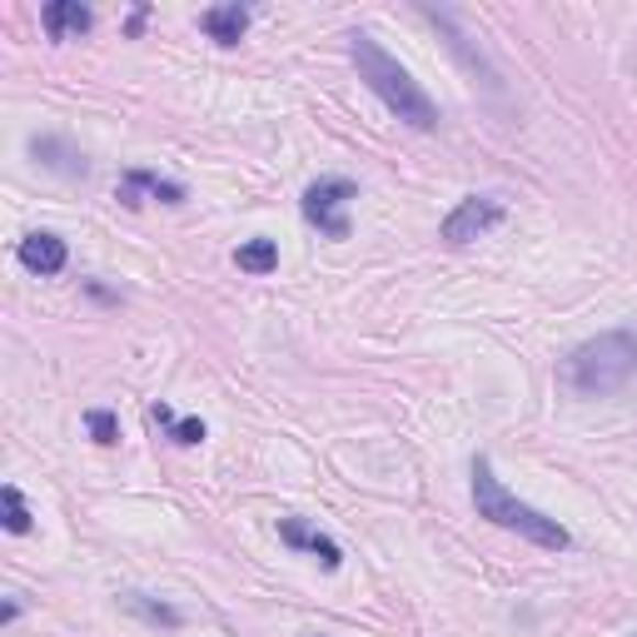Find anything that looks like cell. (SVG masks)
<instances>
[{
  "label": "cell",
  "instance_id": "cell-1",
  "mask_svg": "<svg viewBox=\"0 0 637 637\" xmlns=\"http://www.w3.org/2000/svg\"><path fill=\"white\" fill-rule=\"evenodd\" d=\"M349 55H354V65H359V80L384 100V110L394 120H404V125H414V130L439 125V105L429 100V90H424V85H418L414 75H408L404 65L374 41V35L354 31L349 35Z\"/></svg>",
  "mask_w": 637,
  "mask_h": 637
},
{
  "label": "cell",
  "instance_id": "cell-2",
  "mask_svg": "<svg viewBox=\"0 0 637 637\" xmlns=\"http://www.w3.org/2000/svg\"><path fill=\"white\" fill-rule=\"evenodd\" d=\"M633 374H637V334L633 329H607V334H597V339H583V344L563 359V384L583 398L617 394Z\"/></svg>",
  "mask_w": 637,
  "mask_h": 637
},
{
  "label": "cell",
  "instance_id": "cell-3",
  "mask_svg": "<svg viewBox=\"0 0 637 637\" xmlns=\"http://www.w3.org/2000/svg\"><path fill=\"white\" fill-rule=\"evenodd\" d=\"M473 508H479V518L498 523V528H508V534H523L538 548H568L573 543V534H568L558 518H548V513L528 508L523 498H513V493L498 483V473H493L488 459H473Z\"/></svg>",
  "mask_w": 637,
  "mask_h": 637
},
{
  "label": "cell",
  "instance_id": "cell-4",
  "mask_svg": "<svg viewBox=\"0 0 637 637\" xmlns=\"http://www.w3.org/2000/svg\"><path fill=\"white\" fill-rule=\"evenodd\" d=\"M359 199V185L344 175H329V179H314L309 189H304V220L314 224L319 234H329V240H349V205Z\"/></svg>",
  "mask_w": 637,
  "mask_h": 637
},
{
  "label": "cell",
  "instance_id": "cell-5",
  "mask_svg": "<svg viewBox=\"0 0 637 637\" xmlns=\"http://www.w3.org/2000/svg\"><path fill=\"white\" fill-rule=\"evenodd\" d=\"M503 215H508V209H503L498 195H469V199H459V205L449 209V220H443V240H449V244H473L479 234L498 230Z\"/></svg>",
  "mask_w": 637,
  "mask_h": 637
},
{
  "label": "cell",
  "instance_id": "cell-6",
  "mask_svg": "<svg viewBox=\"0 0 637 637\" xmlns=\"http://www.w3.org/2000/svg\"><path fill=\"white\" fill-rule=\"evenodd\" d=\"M279 538L289 548H299V553H314L319 563L329 568V573H339V568H344V548H339L325 528H309L304 518H279Z\"/></svg>",
  "mask_w": 637,
  "mask_h": 637
},
{
  "label": "cell",
  "instance_id": "cell-7",
  "mask_svg": "<svg viewBox=\"0 0 637 637\" xmlns=\"http://www.w3.org/2000/svg\"><path fill=\"white\" fill-rule=\"evenodd\" d=\"M15 260H21V270H31V274H41V279H51V274H61V270H65V260H70V250H65V240H61V234L35 230V234H25V240H21V250H15Z\"/></svg>",
  "mask_w": 637,
  "mask_h": 637
},
{
  "label": "cell",
  "instance_id": "cell-8",
  "mask_svg": "<svg viewBox=\"0 0 637 637\" xmlns=\"http://www.w3.org/2000/svg\"><path fill=\"white\" fill-rule=\"evenodd\" d=\"M41 21H45V31H51V41H80L95 25V11L80 6V0H51Z\"/></svg>",
  "mask_w": 637,
  "mask_h": 637
},
{
  "label": "cell",
  "instance_id": "cell-9",
  "mask_svg": "<svg viewBox=\"0 0 637 637\" xmlns=\"http://www.w3.org/2000/svg\"><path fill=\"white\" fill-rule=\"evenodd\" d=\"M140 189H145V195H155L160 205H185V185H175V179L155 175V169H130L125 185H120V199L135 209V205H140Z\"/></svg>",
  "mask_w": 637,
  "mask_h": 637
},
{
  "label": "cell",
  "instance_id": "cell-10",
  "mask_svg": "<svg viewBox=\"0 0 637 637\" xmlns=\"http://www.w3.org/2000/svg\"><path fill=\"white\" fill-rule=\"evenodd\" d=\"M199 31L220 45H240L244 31H250V11H244V6H209V11L199 15Z\"/></svg>",
  "mask_w": 637,
  "mask_h": 637
},
{
  "label": "cell",
  "instance_id": "cell-11",
  "mask_svg": "<svg viewBox=\"0 0 637 637\" xmlns=\"http://www.w3.org/2000/svg\"><path fill=\"white\" fill-rule=\"evenodd\" d=\"M31 155L41 160L45 169H61V175H85V155L80 150H70V145H61V140H51V135H35L31 140Z\"/></svg>",
  "mask_w": 637,
  "mask_h": 637
},
{
  "label": "cell",
  "instance_id": "cell-12",
  "mask_svg": "<svg viewBox=\"0 0 637 637\" xmlns=\"http://www.w3.org/2000/svg\"><path fill=\"white\" fill-rule=\"evenodd\" d=\"M234 264H240L244 274H254V279H264V274H274L279 270V244L274 240H244L240 250H234Z\"/></svg>",
  "mask_w": 637,
  "mask_h": 637
},
{
  "label": "cell",
  "instance_id": "cell-13",
  "mask_svg": "<svg viewBox=\"0 0 637 637\" xmlns=\"http://www.w3.org/2000/svg\"><path fill=\"white\" fill-rule=\"evenodd\" d=\"M0 508H6V528H11V534H31V508H25V498H21L15 483L0 488Z\"/></svg>",
  "mask_w": 637,
  "mask_h": 637
},
{
  "label": "cell",
  "instance_id": "cell-14",
  "mask_svg": "<svg viewBox=\"0 0 637 637\" xmlns=\"http://www.w3.org/2000/svg\"><path fill=\"white\" fill-rule=\"evenodd\" d=\"M125 607H130V613H140V617H150V623L179 627V613H175V607H165V603H150L145 593H130V597H125Z\"/></svg>",
  "mask_w": 637,
  "mask_h": 637
},
{
  "label": "cell",
  "instance_id": "cell-15",
  "mask_svg": "<svg viewBox=\"0 0 637 637\" xmlns=\"http://www.w3.org/2000/svg\"><path fill=\"white\" fill-rule=\"evenodd\" d=\"M85 424H90L95 443H120V418L110 414V408H90V414H85Z\"/></svg>",
  "mask_w": 637,
  "mask_h": 637
},
{
  "label": "cell",
  "instance_id": "cell-16",
  "mask_svg": "<svg viewBox=\"0 0 637 637\" xmlns=\"http://www.w3.org/2000/svg\"><path fill=\"white\" fill-rule=\"evenodd\" d=\"M169 439H175V443H199V439H205V424H199V418H175Z\"/></svg>",
  "mask_w": 637,
  "mask_h": 637
},
{
  "label": "cell",
  "instance_id": "cell-17",
  "mask_svg": "<svg viewBox=\"0 0 637 637\" xmlns=\"http://www.w3.org/2000/svg\"><path fill=\"white\" fill-rule=\"evenodd\" d=\"M150 418L165 424V429H175V408H169V404H150Z\"/></svg>",
  "mask_w": 637,
  "mask_h": 637
}]
</instances>
